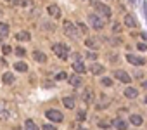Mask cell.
Returning <instances> with one entry per match:
<instances>
[{"label": "cell", "mask_w": 147, "mask_h": 130, "mask_svg": "<svg viewBox=\"0 0 147 130\" xmlns=\"http://www.w3.org/2000/svg\"><path fill=\"white\" fill-rule=\"evenodd\" d=\"M102 85L104 87H111L113 85V80L111 78H102Z\"/></svg>", "instance_id": "1f68e13d"}, {"label": "cell", "mask_w": 147, "mask_h": 130, "mask_svg": "<svg viewBox=\"0 0 147 130\" xmlns=\"http://www.w3.org/2000/svg\"><path fill=\"white\" fill-rule=\"evenodd\" d=\"M94 7H95V11L102 16V18H111V7L109 5H106V4H102V2H94Z\"/></svg>", "instance_id": "3957f363"}, {"label": "cell", "mask_w": 147, "mask_h": 130, "mask_svg": "<svg viewBox=\"0 0 147 130\" xmlns=\"http://www.w3.org/2000/svg\"><path fill=\"white\" fill-rule=\"evenodd\" d=\"M144 12H145V18H147V2L144 4Z\"/></svg>", "instance_id": "60d3db41"}, {"label": "cell", "mask_w": 147, "mask_h": 130, "mask_svg": "<svg viewBox=\"0 0 147 130\" xmlns=\"http://www.w3.org/2000/svg\"><path fill=\"white\" fill-rule=\"evenodd\" d=\"M42 130H57V128H55L54 125H43V127H42Z\"/></svg>", "instance_id": "836d02e7"}, {"label": "cell", "mask_w": 147, "mask_h": 130, "mask_svg": "<svg viewBox=\"0 0 147 130\" xmlns=\"http://www.w3.org/2000/svg\"><path fill=\"white\" fill-rule=\"evenodd\" d=\"M113 30H114V33H118V31H119V24H114V28H113Z\"/></svg>", "instance_id": "ab89813d"}, {"label": "cell", "mask_w": 147, "mask_h": 130, "mask_svg": "<svg viewBox=\"0 0 147 130\" xmlns=\"http://www.w3.org/2000/svg\"><path fill=\"white\" fill-rule=\"evenodd\" d=\"M11 118V109L7 108V102L0 101V120H9Z\"/></svg>", "instance_id": "52a82bcc"}, {"label": "cell", "mask_w": 147, "mask_h": 130, "mask_svg": "<svg viewBox=\"0 0 147 130\" xmlns=\"http://www.w3.org/2000/svg\"><path fill=\"white\" fill-rule=\"evenodd\" d=\"M67 80H69V83H71L73 87H76V89H78V87H82V83H83V80H82V77H80V75H73V77H69Z\"/></svg>", "instance_id": "8fae6325"}, {"label": "cell", "mask_w": 147, "mask_h": 130, "mask_svg": "<svg viewBox=\"0 0 147 130\" xmlns=\"http://www.w3.org/2000/svg\"><path fill=\"white\" fill-rule=\"evenodd\" d=\"M55 78H57V80H66V78H67V75H66V71H61V73H57V75H55Z\"/></svg>", "instance_id": "4dcf8cb0"}, {"label": "cell", "mask_w": 147, "mask_h": 130, "mask_svg": "<svg viewBox=\"0 0 147 130\" xmlns=\"http://www.w3.org/2000/svg\"><path fill=\"white\" fill-rule=\"evenodd\" d=\"M7 35H9V24L0 23V38H5Z\"/></svg>", "instance_id": "d6986e66"}, {"label": "cell", "mask_w": 147, "mask_h": 130, "mask_svg": "<svg viewBox=\"0 0 147 130\" xmlns=\"http://www.w3.org/2000/svg\"><path fill=\"white\" fill-rule=\"evenodd\" d=\"M130 123L135 125V127L142 125V116H138V114H131V116H130Z\"/></svg>", "instance_id": "44dd1931"}, {"label": "cell", "mask_w": 147, "mask_h": 130, "mask_svg": "<svg viewBox=\"0 0 147 130\" xmlns=\"http://www.w3.org/2000/svg\"><path fill=\"white\" fill-rule=\"evenodd\" d=\"M88 23H90V26L94 30H102L104 28V19H100V16H97V14H90Z\"/></svg>", "instance_id": "277c9868"}, {"label": "cell", "mask_w": 147, "mask_h": 130, "mask_svg": "<svg viewBox=\"0 0 147 130\" xmlns=\"http://www.w3.org/2000/svg\"><path fill=\"white\" fill-rule=\"evenodd\" d=\"M142 87H144V89L147 90V82H144V83H142Z\"/></svg>", "instance_id": "ee69618b"}, {"label": "cell", "mask_w": 147, "mask_h": 130, "mask_svg": "<svg viewBox=\"0 0 147 130\" xmlns=\"http://www.w3.org/2000/svg\"><path fill=\"white\" fill-rule=\"evenodd\" d=\"M62 104H64L67 109H73V108H75V99H73V97H64V99H62Z\"/></svg>", "instance_id": "ffe728a7"}, {"label": "cell", "mask_w": 147, "mask_h": 130, "mask_svg": "<svg viewBox=\"0 0 147 130\" xmlns=\"http://www.w3.org/2000/svg\"><path fill=\"white\" fill-rule=\"evenodd\" d=\"M0 43H2V38H0Z\"/></svg>", "instance_id": "bcb514c9"}, {"label": "cell", "mask_w": 147, "mask_h": 130, "mask_svg": "<svg viewBox=\"0 0 147 130\" xmlns=\"http://www.w3.org/2000/svg\"><path fill=\"white\" fill-rule=\"evenodd\" d=\"M33 4V0H19V5H23V7H30Z\"/></svg>", "instance_id": "83f0119b"}, {"label": "cell", "mask_w": 147, "mask_h": 130, "mask_svg": "<svg viewBox=\"0 0 147 130\" xmlns=\"http://www.w3.org/2000/svg\"><path fill=\"white\" fill-rule=\"evenodd\" d=\"M45 116L49 118V120H52V121H55V123H61L64 118H62V113L61 111H57V109H49L47 113H45Z\"/></svg>", "instance_id": "5b68a950"}, {"label": "cell", "mask_w": 147, "mask_h": 130, "mask_svg": "<svg viewBox=\"0 0 147 130\" xmlns=\"http://www.w3.org/2000/svg\"><path fill=\"white\" fill-rule=\"evenodd\" d=\"M7 2H11V4H19V0H7Z\"/></svg>", "instance_id": "b9f144b4"}, {"label": "cell", "mask_w": 147, "mask_h": 130, "mask_svg": "<svg viewBox=\"0 0 147 130\" xmlns=\"http://www.w3.org/2000/svg\"><path fill=\"white\" fill-rule=\"evenodd\" d=\"M64 33L67 35V37H71V38H76L78 37V26L76 24H73L71 21H64Z\"/></svg>", "instance_id": "7a4b0ae2"}, {"label": "cell", "mask_w": 147, "mask_h": 130, "mask_svg": "<svg viewBox=\"0 0 147 130\" xmlns=\"http://www.w3.org/2000/svg\"><path fill=\"white\" fill-rule=\"evenodd\" d=\"M114 77H116V80H119V82H123V83H130V82H131V77H130L126 71H123V70H116V71H114Z\"/></svg>", "instance_id": "8992f818"}, {"label": "cell", "mask_w": 147, "mask_h": 130, "mask_svg": "<svg viewBox=\"0 0 147 130\" xmlns=\"http://www.w3.org/2000/svg\"><path fill=\"white\" fill-rule=\"evenodd\" d=\"M24 130H38V127L33 120H26L24 121Z\"/></svg>", "instance_id": "7402d4cb"}, {"label": "cell", "mask_w": 147, "mask_h": 130, "mask_svg": "<svg viewBox=\"0 0 147 130\" xmlns=\"http://www.w3.org/2000/svg\"><path fill=\"white\" fill-rule=\"evenodd\" d=\"M125 24H126L128 28H135V26H137V21H135V18H133V16L126 14V16H125Z\"/></svg>", "instance_id": "e0dca14e"}, {"label": "cell", "mask_w": 147, "mask_h": 130, "mask_svg": "<svg viewBox=\"0 0 147 130\" xmlns=\"http://www.w3.org/2000/svg\"><path fill=\"white\" fill-rule=\"evenodd\" d=\"M2 47H4L2 50H4V54H5V56H7V54H11V47H9V45H2Z\"/></svg>", "instance_id": "e575fe53"}, {"label": "cell", "mask_w": 147, "mask_h": 130, "mask_svg": "<svg viewBox=\"0 0 147 130\" xmlns=\"http://www.w3.org/2000/svg\"><path fill=\"white\" fill-rule=\"evenodd\" d=\"M47 11H49V14H50L54 19H59V18H61V9H59L57 5H49Z\"/></svg>", "instance_id": "7c38bea8"}, {"label": "cell", "mask_w": 147, "mask_h": 130, "mask_svg": "<svg viewBox=\"0 0 147 130\" xmlns=\"http://www.w3.org/2000/svg\"><path fill=\"white\" fill-rule=\"evenodd\" d=\"M111 125H113V121H109V120H107V121H106V120L99 121V127H102V128H109Z\"/></svg>", "instance_id": "4316f807"}, {"label": "cell", "mask_w": 147, "mask_h": 130, "mask_svg": "<svg viewBox=\"0 0 147 130\" xmlns=\"http://www.w3.org/2000/svg\"><path fill=\"white\" fill-rule=\"evenodd\" d=\"M142 77H144V73H142V71H135V78H138V80H140Z\"/></svg>", "instance_id": "74e56055"}, {"label": "cell", "mask_w": 147, "mask_h": 130, "mask_svg": "<svg viewBox=\"0 0 147 130\" xmlns=\"http://www.w3.org/2000/svg\"><path fill=\"white\" fill-rule=\"evenodd\" d=\"M16 38H18L19 42H28V40L31 38V35H30L28 31H19V33L16 35Z\"/></svg>", "instance_id": "ac0fdd59"}, {"label": "cell", "mask_w": 147, "mask_h": 130, "mask_svg": "<svg viewBox=\"0 0 147 130\" xmlns=\"http://www.w3.org/2000/svg\"><path fill=\"white\" fill-rule=\"evenodd\" d=\"M109 59H111V62H116L118 56H116V54H109Z\"/></svg>", "instance_id": "8d00e7d4"}, {"label": "cell", "mask_w": 147, "mask_h": 130, "mask_svg": "<svg viewBox=\"0 0 147 130\" xmlns=\"http://www.w3.org/2000/svg\"><path fill=\"white\" fill-rule=\"evenodd\" d=\"M125 95H126L128 99H135V97L138 95V90L133 89V87H126V89H125Z\"/></svg>", "instance_id": "9a60e30c"}, {"label": "cell", "mask_w": 147, "mask_h": 130, "mask_svg": "<svg viewBox=\"0 0 147 130\" xmlns=\"http://www.w3.org/2000/svg\"><path fill=\"white\" fill-rule=\"evenodd\" d=\"M2 80H4V83H7V85H11V83H14V75H11V73H4V77H2Z\"/></svg>", "instance_id": "cb8c5ba5"}, {"label": "cell", "mask_w": 147, "mask_h": 130, "mask_svg": "<svg viewBox=\"0 0 147 130\" xmlns=\"http://www.w3.org/2000/svg\"><path fill=\"white\" fill-rule=\"evenodd\" d=\"M82 130H87V128H82Z\"/></svg>", "instance_id": "7dc6e473"}, {"label": "cell", "mask_w": 147, "mask_h": 130, "mask_svg": "<svg viewBox=\"0 0 147 130\" xmlns=\"http://www.w3.org/2000/svg\"><path fill=\"white\" fill-rule=\"evenodd\" d=\"M137 49H138V50H147V45H145L144 42H140V43H137Z\"/></svg>", "instance_id": "d6a6232c"}, {"label": "cell", "mask_w": 147, "mask_h": 130, "mask_svg": "<svg viewBox=\"0 0 147 130\" xmlns=\"http://www.w3.org/2000/svg\"><path fill=\"white\" fill-rule=\"evenodd\" d=\"M82 99H83L85 102L92 104V102H94V94H92V90H90V89H85L83 94H82Z\"/></svg>", "instance_id": "4fadbf2b"}, {"label": "cell", "mask_w": 147, "mask_h": 130, "mask_svg": "<svg viewBox=\"0 0 147 130\" xmlns=\"http://www.w3.org/2000/svg\"><path fill=\"white\" fill-rule=\"evenodd\" d=\"M16 54H18V56H24L26 52H24V49H21V47H19V49H16Z\"/></svg>", "instance_id": "d590c367"}, {"label": "cell", "mask_w": 147, "mask_h": 130, "mask_svg": "<svg viewBox=\"0 0 147 130\" xmlns=\"http://www.w3.org/2000/svg\"><path fill=\"white\" fill-rule=\"evenodd\" d=\"M85 43H87V47H88V49H99L97 42H95V40H92V38H87V40H85Z\"/></svg>", "instance_id": "d4e9b609"}, {"label": "cell", "mask_w": 147, "mask_h": 130, "mask_svg": "<svg viewBox=\"0 0 147 130\" xmlns=\"http://www.w3.org/2000/svg\"><path fill=\"white\" fill-rule=\"evenodd\" d=\"M113 125H114L118 130H126V128H128V123H126L125 120H121V118H116V120L113 121Z\"/></svg>", "instance_id": "5bb4252c"}, {"label": "cell", "mask_w": 147, "mask_h": 130, "mask_svg": "<svg viewBox=\"0 0 147 130\" xmlns=\"http://www.w3.org/2000/svg\"><path fill=\"white\" fill-rule=\"evenodd\" d=\"M90 73H92V75H102V73H104V66H102V64H99V62H92Z\"/></svg>", "instance_id": "30bf717a"}, {"label": "cell", "mask_w": 147, "mask_h": 130, "mask_svg": "<svg viewBox=\"0 0 147 130\" xmlns=\"http://www.w3.org/2000/svg\"><path fill=\"white\" fill-rule=\"evenodd\" d=\"M73 70L76 71V75H83V73L87 71V68H85V64H83L82 61H75V62H73Z\"/></svg>", "instance_id": "9c48e42d"}, {"label": "cell", "mask_w": 147, "mask_h": 130, "mask_svg": "<svg viewBox=\"0 0 147 130\" xmlns=\"http://www.w3.org/2000/svg\"><path fill=\"white\" fill-rule=\"evenodd\" d=\"M85 118H87V113H85L83 109H82V111H78V114H76V120H78V121H83Z\"/></svg>", "instance_id": "484cf974"}, {"label": "cell", "mask_w": 147, "mask_h": 130, "mask_svg": "<svg viewBox=\"0 0 147 130\" xmlns=\"http://www.w3.org/2000/svg\"><path fill=\"white\" fill-rule=\"evenodd\" d=\"M14 68H16V71H28V66H26V62H21V61H18L16 64H14Z\"/></svg>", "instance_id": "603a6c76"}, {"label": "cell", "mask_w": 147, "mask_h": 130, "mask_svg": "<svg viewBox=\"0 0 147 130\" xmlns=\"http://www.w3.org/2000/svg\"><path fill=\"white\" fill-rule=\"evenodd\" d=\"M73 57H75L76 61H82V54H73Z\"/></svg>", "instance_id": "f35d334b"}, {"label": "cell", "mask_w": 147, "mask_h": 130, "mask_svg": "<svg viewBox=\"0 0 147 130\" xmlns=\"http://www.w3.org/2000/svg\"><path fill=\"white\" fill-rule=\"evenodd\" d=\"M142 40H145V42H147V33H142Z\"/></svg>", "instance_id": "7bdbcfd3"}, {"label": "cell", "mask_w": 147, "mask_h": 130, "mask_svg": "<svg viewBox=\"0 0 147 130\" xmlns=\"http://www.w3.org/2000/svg\"><path fill=\"white\" fill-rule=\"evenodd\" d=\"M33 59H35L36 62H45V61H47V56H45L43 52H40V50H35V52H33Z\"/></svg>", "instance_id": "2e32d148"}, {"label": "cell", "mask_w": 147, "mask_h": 130, "mask_svg": "<svg viewBox=\"0 0 147 130\" xmlns=\"http://www.w3.org/2000/svg\"><path fill=\"white\" fill-rule=\"evenodd\" d=\"M126 61L131 62L133 66H142V64L145 62V59H142V57H138V56H133V54H126Z\"/></svg>", "instance_id": "ba28073f"}, {"label": "cell", "mask_w": 147, "mask_h": 130, "mask_svg": "<svg viewBox=\"0 0 147 130\" xmlns=\"http://www.w3.org/2000/svg\"><path fill=\"white\" fill-rule=\"evenodd\" d=\"M87 57H88L92 62H95V61H97V52H88V54H87Z\"/></svg>", "instance_id": "f1b7e54d"}, {"label": "cell", "mask_w": 147, "mask_h": 130, "mask_svg": "<svg viewBox=\"0 0 147 130\" xmlns=\"http://www.w3.org/2000/svg\"><path fill=\"white\" fill-rule=\"evenodd\" d=\"M130 2H131V4H133V2H135V0H130Z\"/></svg>", "instance_id": "f6af8a7d"}, {"label": "cell", "mask_w": 147, "mask_h": 130, "mask_svg": "<svg viewBox=\"0 0 147 130\" xmlns=\"http://www.w3.org/2000/svg\"><path fill=\"white\" fill-rule=\"evenodd\" d=\"M52 50H54L55 56H59V57L64 59V61L69 57V47H66V45H62V43H54V45H52Z\"/></svg>", "instance_id": "6da1fadb"}, {"label": "cell", "mask_w": 147, "mask_h": 130, "mask_svg": "<svg viewBox=\"0 0 147 130\" xmlns=\"http://www.w3.org/2000/svg\"><path fill=\"white\" fill-rule=\"evenodd\" d=\"M76 26H78V31H82V33H87V31H88V30H87V26H85L83 23H78Z\"/></svg>", "instance_id": "f546056e"}]
</instances>
